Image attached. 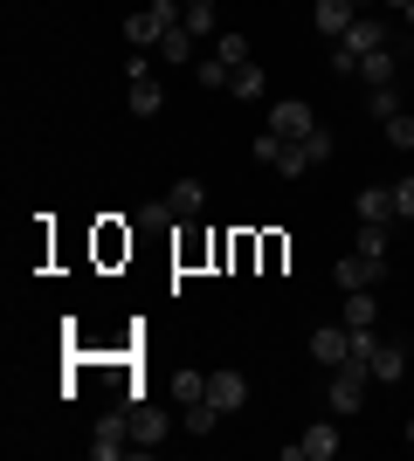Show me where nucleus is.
<instances>
[{
	"label": "nucleus",
	"mask_w": 414,
	"mask_h": 461,
	"mask_svg": "<svg viewBox=\"0 0 414 461\" xmlns=\"http://www.w3.org/2000/svg\"><path fill=\"white\" fill-rule=\"evenodd\" d=\"M276 173H283V179L311 173V158H304V145H290V138H283V152H276Z\"/></svg>",
	"instance_id": "25"
},
{
	"label": "nucleus",
	"mask_w": 414,
	"mask_h": 461,
	"mask_svg": "<svg viewBox=\"0 0 414 461\" xmlns=\"http://www.w3.org/2000/svg\"><path fill=\"white\" fill-rule=\"evenodd\" d=\"M408 372V351L400 345H373V379H400Z\"/></svg>",
	"instance_id": "20"
},
{
	"label": "nucleus",
	"mask_w": 414,
	"mask_h": 461,
	"mask_svg": "<svg viewBox=\"0 0 414 461\" xmlns=\"http://www.w3.org/2000/svg\"><path fill=\"white\" fill-rule=\"evenodd\" d=\"M408 447H414V420H408Z\"/></svg>",
	"instance_id": "31"
},
{
	"label": "nucleus",
	"mask_w": 414,
	"mask_h": 461,
	"mask_svg": "<svg viewBox=\"0 0 414 461\" xmlns=\"http://www.w3.org/2000/svg\"><path fill=\"white\" fill-rule=\"evenodd\" d=\"M345 324H353V330H373V324H380L373 289H345Z\"/></svg>",
	"instance_id": "16"
},
{
	"label": "nucleus",
	"mask_w": 414,
	"mask_h": 461,
	"mask_svg": "<svg viewBox=\"0 0 414 461\" xmlns=\"http://www.w3.org/2000/svg\"><path fill=\"white\" fill-rule=\"evenodd\" d=\"M353 7H359V0H317V7H311V14H317V35H332V41H338V35L359 21Z\"/></svg>",
	"instance_id": "12"
},
{
	"label": "nucleus",
	"mask_w": 414,
	"mask_h": 461,
	"mask_svg": "<svg viewBox=\"0 0 414 461\" xmlns=\"http://www.w3.org/2000/svg\"><path fill=\"white\" fill-rule=\"evenodd\" d=\"M215 56L228 62V69H235V62H249V35H235V28H221V35H215Z\"/></svg>",
	"instance_id": "23"
},
{
	"label": "nucleus",
	"mask_w": 414,
	"mask_h": 461,
	"mask_svg": "<svg viewBox=\"0 0 414 461\" xmlns=\"http://www.w3.org/2000/svg\"><path fill=\"white\" fill-rule=\"evenodd\" d=\"M311 358L338 372L345 358H353V324H317V330H311Z\"/></svg>",
	"instance_id": "7"
},
{
	"label": "nucleus",
	"mask_w": 414,
	"mask_h": 461,
	"mask_svg": "<svg viewBox=\"0 0 414 461\" xmlns=\"http://www.w3.org/2000/svg\"><path fill=\"white\" fill-rule=\"evenodd\" d=\"M359 221L394 228V221H400V213H394V186H366V193H359Z\"/></svg>",
	"instance_id": "13"
},
{
	"label": "nucleus",
	"mask_w": 414,
	"mask_h": 461,
	"mask_svg": "<svg viewBox=\"0 0 414 461\" xmlns=\"http://www.w3.org/2000/svg\"><path fill=\"white\" fill-rule=\"evenodd\" d=\"M179 21H187L194 35H215V0H179Z\"/></svg>",
	"instance_id": "19"
},
{
	"label": "nucleus",
	"mask_w": 414,
	"mask_h": 461,
	"mask_svg": "<svg viewBox=\"0 0 414 461\" xmlns=\"http://www.w3.org/2000/svg\"><path fill=\"white\" fill-rule=\"evenodd\" d=\"M332 455H338V427L332 420H311L290 447H283V461H332Z\"/></svg>",
	"instance_id": "6"
},
{
	"label": "nucleus",
	"mask_w": 414,
	"mask_h": 461,
	"mask_svg": "<svg viewBox=\"0 0 414 461\" xmlns=\"http://www.w3.org/2000/svg\"><path fill=\"white\" fill-rule=\"evenodd\" d=\"M366 379H373V366H366V358H345V366L332 372V385H325V406H332V420H345V413H359V406H366Z\"/></svg>",
	"instance_id": "2"
},
{
	"label": "nucleus",
	"mask_w": 414,
	"mask_h": 461,
	"mask_svg": "<svg viewBox=\"0 0 414 461\" xmlns=\"http://www.w3.org/2000/svg\"><path fill=\"white\" fill-rule=\"evenodd\" d=\"M380 41H394V35H387V21H373V14H366V21H353V28H345V35L332 41V77H359V62L373 56Z\"/></svg>",
	"instance_id": "1"
},
{
	"label": "nucleus",
	"mask_w": 414,
	"mask_h": 461,
	"mask_svg": "<svg viewBox=\"0 0 414 461\" xmlns=\"http://www.w3.org/2000/svg\"><path fill=\"white\" fill-rule=\"evenodd\" d=\"M194 28H187V21H179V28H166V35H159V49H152V56H166V62H194Z\"/></svg>",
	"instance_id": "15"
},
{
	"label": "nucleus",
	"mask_w": 414,
	"mask_h": 461,
	"mask_svg": "<svg viewBox=\"0 0 414 461\" xmlns=\"http://www.w3.org/2000/svg\"><path fill=\"white\" fill-rule=\"evenodd\" d=\"M276 152H283V138L262 131V138H256V158H262V166H276Z\"/></svg>",
	"instance_id": "29"
},
{
	"label": "nucleus",
	"mask_w": 414,
	"mask_h": 461,
	"mask_svg": "<svg viewBox=\"0 0 414 461\" xmlns=\"http://www.w3.org/2000/svg\"><path fill=\"white\" fill-rule=\"evenodd\" d=\"M366 111H373L380 124H387V117L400 111V96H394V83H380V90H366Z\"/></svg>",
	"instance_id": "26"
},
{
	"label": "nucleus",
	"mask_w": 414,
	"mask_h": 461,
	"mask_svg": "<svg viewBox=\"0 0 414 461\" xmlns=\"http://www.w3.org/2000/svg\"><path fill=\"white\" fill-rule=\"evenodd\" d=\"M394 213H400V221H414V173L394 179Z\"/></svg>",
	"instance_id": "28"
},
{
	"label": "nucleus",
	"mask_w": 414,
	"mask_h": 461,
	"mask_svg": "<svg viewBox=\"0 0 414 461\" xmlns=\"http://www.w3.org/2000/svg\"><path fill=\"white\" fill-rule=\"evenodd\" d=\"M262 131H276V138H311L317 131V111L311 104H297V96H283V104H270V124H262Z\"/></svg>",
	"instance_id": "5"
},
{
	"label": "nucleus",
	"mask_w": 414,
	"mask_h": 461,
	"mask_svg": "<svg viewBox=\"0 0 414 461\" xmlns=\"http://www.w3.org/2000/svg\"><path fill=\"white\" fill-rule=\"evenodd\" d=\"M166 200H173L179 221H194V213L207 207V186H200V179H173V193H166Z\"/></svg>",
	"instance_id": "17"
},
{
	"label": "nucleus",
	"mask_w": 414,
	"mask_h": 461,
	"mask_svg": "<svg viewBox=\"0 0 414 461\" xmlns=\"http://www.w3.org/2000/svg\"><path fill=\"white\" fill-rule=\"evenodd\" d=\"M173 393H179V406L207 400V372H179V379H173Z\"/></svg>",
	"instance_id": "27"
},
{
	"label": "nucleus",
	"mask_w": 414,
	"mask_h": 461,
	"mask_svg": "<svg viewBox=\"0 0 414 461\" xmlns=\"http://www.w3.org/2000/svg\"><path fill=\"white\" fill-rule=\"evenodd\" d=\"M124 420H132V447H138V455H159V447H166V434H173V413H166V406H152V400L124 406Z\"/></svg>",
	"instance_id": "4"
},
{
	"label": "nucleus",
	"mask_w": 414,
	"mask_h": 461,
	"mask_svg": "<svg viewBox=\"0 0 414 461\" xmlns=\"http://www.w3.org/2000/svg\"><path fill=\"white\" fill-rule=\"evenodd\" d=\"M124 447H132V420H124V413L97 420V441H90V455H97V461H118Z\"/></svg>",
	"instance_id": "9"
},
{
	"label": "nucleus",
	"mask_w": 414,
	"mask_h": 461,
	"mask_svg": "<svg viewBox=\"0 0 414 461\" xmlns=\"http://www.w3.org/2000/svg\"><path fill=\"white\" fill-rule=\"evenodd\" d=\"M297 145H304V158H311V166H332V152H338V138L325 131V124H317L311 138H297Z\"/></svg>",
	"instance_id": "22"
},
{
	"label": "nucleus",
	"mask_w": 414,
	"mask_h": 461,
	"mask_svg": "<svg viewBox=\"0 0 414 461\" xmlns=\"http://www.w3.org/2000/svg\"><path fill=\"white\" fill-rule=\"evenodd\" d=\"M262 83H270V77H262V62L249 56V62H235V77H228V90H235V96H262Z\"/></svg>",
	"instance_id": "18"
},
{
	"label": "nucleus",
	"mask_w": 414,
	"mask_h": 461,
	"mask_svg": "<svg viewBox=\"0 0 414 461\" xmlns=\"http://www.w3.org/2000/svg\"><path fill=\"white\" fill-rule=\"evenodd\" d=\"M207 400H215L221 413H242V400H249V379H242V372H207Z\"/></svg>",
	"instance_id": "11"
},
{
	"label": "nucleus",
	"mask_w": 414,
	"mask_h": 461,
	"mask_svg": "<svg viewBox=\"0 0 414 461\" xmlns=\"http://www.w3.org/2000/svg\"><path fill=\"white\" fill-rule=\"evenodd\" d=\"M194 77H200V90H228V77H235V69H228L221 56H200V62H194Z\"/></svg>",
	"instance_id": "21"
},
{
	"label": "nucleus",
	"mask_w": 414,
	"mask_h": 461,
	"mask_svg": "<svg viewBox=\"0 0 414 461\" xmlns=\"http://www.w3.org/2000/svg\"><path fill=\"white\" fill-rule=\"evenodd\" d=\"M166 28H179V0H145L138 14H124V41L132 49H159Z\"/></svg>",
	"instance_id": "3"
},
{
	"label": "nucleus",
	"mask_w": 414,
	"mask_h": 461,
	"mask_svg": "<svg viewBox=\"0 0 414 461\" xmlns=\"http://www.w3.org/2000/svg\"><path fill=\"white\" fill-rule=\"evenodd\" d=\"M338 289H380V276H387V262H380V255H338Z\"/></svg>",
	"instance_id": "8"
},
{
	"label": "nucleus",
	"mask_w": 414,
	"mask_h": 461,
	"mask_svg": "<svg viewBox=\"0 0 414 461\" xmlns=\"http://www.w3.org/2000/svg\"><path fill=\"white\" fill-rule=\"evenodd\" d=\"M380 131H387V145H394V152H414V117H408V111H394Z\"/></svg>",
	"instance_id": "24"
},
{
	"label": "nucleus",
	"mask_w": 414,
	"mask_h": 461,
	"mask_svg": "<svg viewBox=\"0 0 414 461\" xmlns=\"http://www.w3.org/2000/svg\"><path fill=\"white\" fill-rule=\"evenodd\" d=\"M394 77H400V49H394V41H380L373 56L359 62V83H366V90H380V83H394Z\"/></svg>",
	"instance_id": "10"
},
{
	"label": "nucleus",
	"mask_w": 414,
	"mask_h": 461,
	"mask_svg": "<svg viewBox=\"0 0 414 461\" xmlns=\"http://www.w3.org/2000/svg\"><path fill=\"white\" fill-rule=\"evenodd\" d=\"M400 14H408V28H414V0H408V7H400Z\"/></svg>",
	"instance_id": "30"
},
{
	"label": "nucleus",
	"mask_w": 414,
	"mask_h": 461,
	"mask_svg": "<svg viewBox=\"0 0 414 461\" xmlns=\"http://www.w3.org/2000/svg\"><path fill=\"white\" fill-rule=\"evenodd\" d=\"M124 104H132V117H159V111H166V90H159L152 77H138L132 90H124Z\"/></svg>",
	"instance_id": "14"
}]
</instances>
